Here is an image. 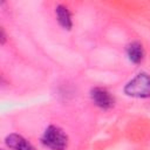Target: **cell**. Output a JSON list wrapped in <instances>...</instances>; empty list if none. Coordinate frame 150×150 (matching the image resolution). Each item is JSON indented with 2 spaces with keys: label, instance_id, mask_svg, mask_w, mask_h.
<instances>
[{
  "label": "cell",
  "instance_id": "obj_1",
  "mask_svg": "<svg viewBox=\"0 0 150 150\" xmlns=\"http://www.w3.org/2000/svg\"><path fill=\"white\" fill-rule=\"evenodd\" d=\"M124 94L135 98L150 97V75L139 73L124 86Z\"/></svg>",
  "mask_w": 150,
  "mask_h": 150
},
{
  "label": "cell",
  "instance_id": "obj_2",
  "mask_svg": "<svg viewBox=\"0 0 150 150\" xmlns=\"http://www.w3.org/2000/svg\"><path fill=\"white\" fill-rule=\"evenodd\" d=\"M41 143L50 150H64L68 145V136L60 127L49 125L41 137Z\"/></svg>",
  "mask_w": 150,
  "mask_h": 150
},
{
  "label": "cell",
  "instance_id": "obj_3",
  "mask_svg": "<svg viewBox=\"0 0 150 150\" xmlns=\"http://www.w3.org/2000/svg\"><path fill=\"white\" fill-rule=\"evenodd\" d=\"M90 97H91V101L94 102V104L103 110H108V109L112 108L115 104L114 96L105 88H102V87L91 88Z\"/></svg>",
  "mask_w": 150,
  "mask_h": 150
},
{
  "label": "cell",
  "instance_id": "obj_4",
  "mask_svg": "<svg viewBox=\"0 0 150 150\" xmlns=\"http://www.w3.org/2000/svg\"><path fill=\"white\" fill-rule=\"evenodd\" d=\"M5 143L9 149L13 150H36V148L28 139L15 132L7 135L5 138Z\"/></svg>",
  "mask_w": 150,
  "mask_h": 150
},
{
  "label": "cell",
  "instance_id": "obj_5",
  "mask_svg": "<svg viewBox=\"0 0 150 150\" xmlns=\"http://www.w3.org/2000/svg\"><path fill=\"white\" fill-rule=\"evenodd\" d=\"M55 15L56 20L60 23V26L67 30L71 29L73 27V20H71V13L69 8L64 5H57L55 7Z\"/></svg>",
  "mask_w": 150,
  "mask_h": 150
},
{
  "label": "cell",
  "instance_id": "obj_6",
  "mask_svg": "<svg viewBox=\"0 0 150 150\" xmlns=\"http://www.w3.org/2000/svg\"><path fill=\"white\" fill-rule=\"evenodd\" d=\"M127 55L129 61H131L135 64H138L143 61L144 59V49L142 43H139L138 41H132L127 46Z\"/></svg>",
  "mask_w": 150,
  "mask_h": 150
},
{
  "label": "cell",
  "instance_id": "obj_7",
  "mask_svg": "<svg viewBox=\"0 0 150 150\" xmlns=\"http://www.w3.org/2000/svg\"><path fill=\"white\" fill-rule=\"evenodd\" d=\"M0 33H1L0 43H1V45H5V43H6V40H7V38H6V33H5V29H4V28H1V29H0Z\"/></svg>",
  "mask_w": 150,
  "mask_h": 150
}]
</instances>
